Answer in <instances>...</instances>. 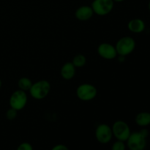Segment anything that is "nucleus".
I'll list each match as a JSON object with an SVG mask.
<instances>
[{"instance_id":"14","label":"nucleus","mask_w":150,"mask_h":150,"mask_svg":"<svg viewBox=\"0 0 150 150\" xmlns=\"http://www.w3.org/2000/svg\"><path fill=\"white\" fill-rule=\"evenodd\" d=\"M32 83H32L31 79H29V78L23 77L21 78L18 80V86L19 89L26 92V91H29Z\"/></svg>"},{"instance_id":"22","label":"nucleus","mask_w":150,"mask_h":150,"mask_svg":"<svg viewBox=\"0 0 150 150\" xmlns=\"http://www.w3.org/2000/svg\"><path fill=\"white\" fill-rule=\"evenodd\" d=\"M1 85H2V83H1V80L0 79V89H1Z\"/></svg>"},{"instance_id":"17","label":"nucleus","mask_w":150,"mask_h":150,"mask_svg":"<svg viewBox=\"0 0 150 150\" xmlns=\"http://www.w3.org/2000/svg\"><path fill=\"white\" fill-rule=\"evenodd\" d=\"M18 114V111L15 110L14 108H10V109H8L6 112V117H7V120H13L16 118Z\"/></svg>"},{"instance_id":"4","label":"nucleus","mask_w":150,"mask_h":150,"mask_svg":"<svg viewBox=\"0 0 150 150\" xmlns=\"http://www.w3.org/2000/svg\"><path fill=\"white\" fill-rule=\"evenodd\" d=\"M98 95V89L90 83H82L76 89L78 98L82 101H90L95 98Z\"/></svg>"},{"instance_id":"19","label":"nucleus","mask_w":150,"mask_h":150,"mask_svg":"<svg viewBox=\"0 0 150 150\" xmlns=\"http://www.w3.org/2000/svg\"><path fill=\"white\" fill-rule=\"evenodd\" d=\"M51 150H69V148L64 144H57L54 146Z\"/></svg>"},{"instance_id":"18","label":"nucleus","mask_w":150,"mask_h":150,"mask_svg":"<svg viewBox=\"0 0 150 150\" xmlns=\"http://www.w3.org/2000/svg\"><path fill=\"white\" fill-rule=\"evenodd\" d=\"M16 150H33V147L28 142H23V143H21L18 146Z\"/></svg>"},{"instance_id":"13","label":"nucleus","mask_w":150,"mask_h":150,"mask_svg":"<svg viewBox=\"0 0 150 150\" xmlns=\"http://www.w3.org/2000/svg\"><path fill=\"white\" fill-rule=\"evenodd\" d=\"M135 122L136 125L140 127H145L150 125V113L147 111H142L136 116Z\"/></svg>"},{"instance_id":"9","label":"nucleus","mask_w":150,"mask_h":150,"mask_svg":"<svg viewBox=\"0 0 150 150\" xmlns=\"http://www.w3.org/2000/svg\"><path fill=\"white\" fill-rule=\"evenodd\" d=\"M98 53L100 57L108 60L114 59L117 56L115 46L108 42H103L100 44L98 48Z\"/></svg>"},{"instance_id":"10","label":"nucleus","mask_w":150,"mask_h":150,"mask_svg":"<svg viewBox=\"0 0 150 150\" xmlns=\"http://www.w3.org/2000/svg\"><path fill=\"white\" fill-rule=\"evenodd\" d=\"M95 14L91 6L83 5L79 7L75 13V16L76 18L81 21H88Z\"/></svg>"},{"instance_id":"12","label":"nucleus","mask_w":150,"mask_h":150,"mask_svg":"<svg viewBox=\"0 0 150 150\" xmlns=\"http://www.w3.org/2000/svg\"><path fill=\"white\" fill-rule=\"evenodd\" d=\"M60 74L65 80H70L76 75V67L72 62H66L62 67Z\"/></svg>"},{"instance_id":"20","label":"nucleus","mask_w":150,"mask_h":150,"mask_svg":"<svg viewBox=\"0 0 150 150\" xmlns=\"http://www.w3.org/2000/svg\"><path fill=\"white\" fill-rule=\"evenodd\" d=\"M125 1V0H114V2H122V1Z\"/></svg>"},{"instance_id":"21","label":"nucleus","mask_w":150,"mask_h":150,"mask_svg":"<svg viewBox=\"0 0 150 150\" xmlns=\"http://www.w3.org/2000/svg\"><path fill=\"white\" fill-rule=\"evenodd\" d=\"M148 8H149V12H150V0H149V4H148Z\"/></svg>"},{"instance_id":"5","label":"nucleus","mask_w":150,"mask_h":150,"mask_svg":"<svg viewBox=\"0 0 150 150\" xmlns=\"http://www.w3.org/2000/svg\"><path fill=\"white\" fill-rule=\"evenodd\" d=\"M146 139L140 131L130 133L127 145L130 150H144L146 146Z\"/></svg>"},{"instance_id":"11","label":"nucleus","mask_w":150,"mask_h":150,"mask_svg":"<svg viewBox=\"0 0 150 150\" xmlns=\"http://www.w3.org/2000/svg\"><path fill=\"white\" fill-rule=\"evenodd\" d=\"M127 28L133 33L139 34L143 32L146 28L144 21L141 18H134L130 20L127 23Z\"/></svg>"},{"instance_id":"2","label":"nucleus","mask_w":150,"mask_h":150,"mask_svg":"<svg viewBox=\"0 0 150 150\" xmlns=\"http://www.w3.org/2000/svg\"><path fill=\"white\" fill-rule=\"evenodd\" d=\"M136 41L132 37L125 36L120 38L116 44L117 54L120 57H125L132 54L136 48Z\"/></svg>"},{"instance_id":"1","label":"nucleus","mask_w":150,"mask_h":150,"mask_svg":"<svg viewBox=\"0 0 150 150\" xmlns=\"http://www.w3.org/2000/svg\"><path fill=\"white\" fill-rule=\"evenodd\" d=\"M51 83L46 80H40L32 83L29 93L35 100H42L46 98L51 91Z\"/></svg>"},{"instance_id":"8","label":"nucleus","mask_w":150,"mask_h":150,"mask_svg":"<svg viewBox=\"0 0 150 150\" xmlns=\"http://www.w3.org/2000/svg\"><path fill=\"white\" fill-rule=\"evenodd\" d=\"M113 137L111 127L107 124H100L95 130V138L99 143L105 144L110 142Z\"/></svg>"},{"instance_id":"16","label":"nucleus","mask_w":150,"mask_h":150,"mask_svg":"<svg viewBox=\"0 0 150 150\" xmlns=\"http://www.w3.org/2000/svg\"><path fill=\"white\" fill-rule=\"evenodd\" d=\"M126 146L124 142L117 140V142L113 144L111 146V150H125Z\"/></svg>"},{"instance_id":"15","label":"nucleus","mask_w":150,"mask_h":150,"mask_svg":"<svg viewBox=\"0 0 150 150\" xmlns=\"http://www.w3.org/2000/svg\"><path fill=\"white\" fill-rule=\"evenodd\" d=\"M72 63L76 67H82L86 64V58L83 54H78L73 57Z\"/></svg>"},{"instance_id":"7","label":"nucleus","mask_w":150,"mask_h":150,"mask_svg":"<svg viewBox=\"0 0 150 150\" xmlns=\"http://www.w3.org/2000/svg\"><path fill=\"white\" fill-rule=\"evenodd\" d=\"M28 97L26 92L23 90L15 91L13 92L10 98V108H14L16 111H21L23 109L27 104Z\"/></svg>"},{"instance_id":"6","label":"nucleus","mask_w":150,"mask_h":150,"mask_svg":"<svg viewBox=\"0 0 150 150\" xmlns=\"http://www.w3.org/2000/svg\"><path fill=\"white\" fill-rule=\"evenodd\" d=\"M114 0H94L91 4L94 13L100 16L108 15L114 8Z\"/></svg>"},{"instance_id":"3","label":"nucleus","mask_w":150,"mask_h":150,"mask_svg":"<svg viewBox=\"0 0 150 150\" xmlns=\"http://www.w3.org/2000/svg\"><path fill=\"white\" fill-rule=\"evenodd\" d=\"M113 136L119 141L126 142L130 136L131 131L127 122L122 120L116 121L111 127Z\"/></svg>"}]
</instances>
